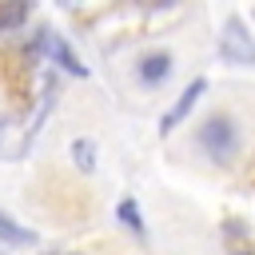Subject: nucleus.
I'll use <instances>...</instances> for the list:
<instances>
[{"label":"nucleus","mask_w":255,"mask_h":255,"mask_svg":"<svg viewBox=\"0 0 255 255\" xmlns=\"http://www.w3.org/2000/svg\"><path fill=\"white\" fill-rule=\"evenodd\" d=\"M219 52H223V60H231V64H255V44H251V36L243 32V24L231 16L227 20V28H223V36H219Z\"/></svg>","instance_id":"2"},{"label":"nucleus","mask_w":255,"mask_h":255,"mask_svg":"<svg viewBox=\"0 0 255 255\" xmlns=\"http://www.w3.org/2000/svg\"><path fill=\"white\" fill-rule=\"evenodd\" d=\"M171 56L167 52H147L139 64H135V76H139V84L143 88H159V84H167V76H171Z\"/></svg>","instance_id":"3"},{"label":"nucleus","mask_w":255,"mask_h":255,"mask_svg":"<svg viewBox=\"0 0 255 255\" xmlns=\"http://www.w3.org/2000/svg\"><path fill=\"white\" fill-rule=\"evenodd\" d=\"M20 20H24V8H20V4H16V8H4V12H0V28H8V24H20Z\"/></svg>","instance_id":"9"},{"label":"nucleus","mask_w":255,"mask_h":255,"mask_svg":"<svg viewBox=\"0 0 255 255\" xmlns=\"http://www.w3.org/2000/svg\"><path fill=\"white\" fill-rule=\"evenodd\" d=\"M96 159H100V151H96V139L80 135V139L72 143V163H76L80 171H96Z\"/></svg>","instance_id":"5"},{"label":"nucleus","mask_w":255,"mask_h":255,"mask_svg":"<svg viewBox=\"0 0 255 255\" xmlns=\"http://www.w3.org/2000/svg\"><path fill=\"white\" fill-rule=\"evenodd\" d=\"M203 92H207V80H191V84H187V88L179 92L175 108H171V112H167V116L159 120V128H163V131H171V128H175V124H179V120H183V116L191 112V104H195V100H199Z\"/></svg>","instance_id":"4"},{"label":"nucleus","mask_w":255,"mask_h":255,"mask_svg":"<svg viewBox=\"0 0 255 255\" xmlns=\"http://www.w3.org/2000/svg\"><path fill=\"white\" fill-rule=\"evenodd\" d=\"M199 143L215 163H231L239 155V124L231 116H211L199 128Z\"/></svg>","instance_id":"1"},{"label":"nucleus","mask_w":255,"mask_h":255,"mask_svg":"<svg viewBox=\"0 0 255 255\" xmlns=\"http://www.w3.org/2000/svg\"><path fill=\"white\" fill-rule=\"evenodd\" d=\"M0 243H12V247H28V243H32V231H28V227H20V223H12V219L0 211Z\"/></svg>","instance_id":"6"},{"label":"nucleus","mask_w":255,"mask_h":255,"mask_svg":"<svg viewBox=\"0 0 255 255\" xmlns=\"http://www.w3.org/2000/svg\"><path fill=\"white\" fill-rule=\"evenodd\" d=\"M52 52H56V60H60V64H64V68H68L72 76H88V68H84L80 60H76V52H72L68 44H60V40H56V44H52Z\"/></svg>","instance_id":"8"},{"label":"nucleus","mask_w":255,"mask_h":255,"mask_svg":"<svg viewBox=\"0 0 255 255\" xmlns=\"http://www.w3.org/2000/svg\"><path fill=\"white\" fill-rule=\"evenodd\" d=\"M116 215H120V223H124V227H131L135 235H147V227H143V215H139V207H135V199H120V207H116Z\"/></svg>","instance_id":"7"}]
</instances>
